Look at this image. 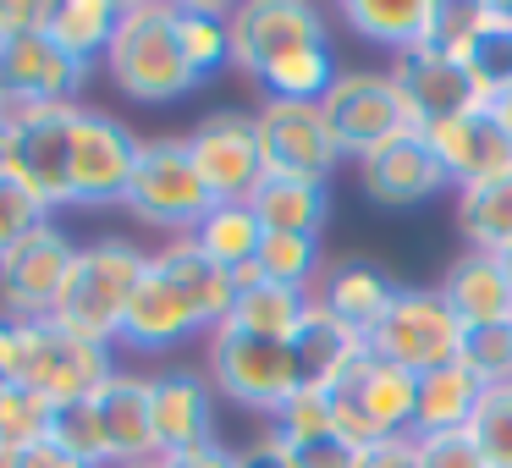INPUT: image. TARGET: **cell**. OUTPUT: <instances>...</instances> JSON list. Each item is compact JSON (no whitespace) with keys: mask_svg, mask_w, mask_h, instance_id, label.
Segmentation results:
<instances>
[{"mask_svg":"<svg viewBox=\"0 0 512 468\" xmlns=\"http://www.w3.org/2000/svg\"><path fill=\"white\" fill-rule=\"evenodd\" d=\"M50 419L56 402H45L39 391L0 380V446H39L50 441Z\"/></svg>","mask_w":512,"mask_h":468,"instance_id":"cell-34","label":"cell"},{"mask_svg":"<svg viewBox=\"0 0 512 468\" xmlns=\"http://www.w3.org/2000/svg\"><path fill=\"white\" fill-rule=\"evenodd\" d=\"M419 133L430 138V149H435V160H441L452 193L457 188H474V182H490V177H501V171H512V138L490 122L485 105H479V111L452 116V122L419 127Z\"/></svg>","mask_w":512,"mask_h":468,"instance_id":"cell-18","label":"cell"},{"mask_svg":"<svg viewBox=\"0 0 512 468\" xmlns=\"http://www.w3.org/2000/svg\"><path fill=\"white\" fill-rule=\"evenodd\" d=\"M485 111H490V122H496L501 133L512 138V83H507V89H496V94H490V100H485Z\"/></svg>","mask_w":512,"mask_h":468,"instance_id":"cell-45","label":"cell"},{"mask_svg":"<svg viewBox=\"0 0 512 468\" xmlns=\"http://www.w3.org/2000/svg\"><path fill=\"white\" fill-rule=\"evenodd\" d=\"M0 468H39L34 446H0Z\"/></svg>","mask_w":512,"mask_h":468,"instance_id":"cell-47","label":"cell"},{"mask_svg":"<svg viewBox=\"0 0 512 468\" xmlns=\"http://www.w3.org/2000/svg\"><path fill=\"white\" fill-rule=\"evenodd\" d=\"M193 336H210L199 320V309H193L188 298H182V287L166 276V270L149 259L144 281H138L133 303H127V320H122V336H116V347H127V353H171V347L193 342Z\"/></svg>","mask_w":512,"mask_h":468,"instance_id":"cell-17","label":"cell"},{"mask_svg":"<svg viewBox=\"0 0 512 468\" xmlns=\"http://www.w3.org/2000/svg\"><path fill=\"white\" fill-rule=\"evenodd\" d=\"M435 287H441V298L452 303V314L468 331H479V325H512V281L496 254L463 248Z\"/></svg>","mask_w":512,"mask_h":468,"instance_id":"cell-24","label":"cell"},{"mask_svg":"<svg viewBox=\"0 0 512 468\" xmlns=\"http://www.w3.org/2000/svg\"><path fill=\"white\" fill-rule=\"evenodd\" d=\"M193 243H199L204 259H215L221 270H248L259 254V243H265V226H259V215L248 210V204H215L210 215L199 221V232H193Z\"/></svg>","mask_w":512,"mask_h":468,"instance_id":"cell-32","label":"cell"},{"mask_svg":"<svg viewBox=\"0 0 512 468\" xmlns=\"http://www.w3.org/2000/svg\"><path fill=\"white\" fill-rule=\"evenodd\" d=\"M122 23V0H56L50 6V39L83 67H100Z\"/></svg>","mask_w":512,"mask_h":468,"instance_id":"cell-31","label":"cell"},{"mask_svg":"<svg viewBox=\"0 0 512 468\" xmlns=\"http://www.w3.org/2000/svg\"><path fill=\"white\" fill-rule=\"evenodd\" d=\"M122 210L133 215L138 226L149 232H166V237H193L199 221L215 210L210 188H204L199 166H193V149L188 138L177 133H160L138 144V166L133 182L122 193Z\"/></svg>","mask_w":512,"mask_h":468,"instance_id":"cell-4","label":"cell"},{"mask_svg":"<svg viewBox=\"0 0 512 468\" xmlns=\"http://www.w3.org/2000/svg\"><path fill=\"white\" fill-rule=\"evenodd\" d=\"M468 435H474V446L485 452L490 468H512V386H490L485 391Z\"/></svg>","mask_w":512,"mask_h":468,"instance_id":"cell-38","label":"cell"},{"mask_svg":"<svg viewBox=\"0 0 512 468\" xmlns=\"http://www.w3.org/2000/svg\"><path fill=\"white\" fill-rule=\"evenodd\" d=\"M463 336L468 325L452 314L441 287H402L380 331L369 336V353L402 364L408 375H430V369H446L463 358Z\"/></svg>","mask_w":512,"mask_h":468,"instance_id":"cell-7","label":"cell"},{"mask_svg":"<svg viewBox=\"0 0 512 468\" xmlns=\"http://www.w3.org/2000/svg\"><path fill=\"white\" fill-rule=\"evenodd\" d=\"M94 419L105 435V457L116 463H149L160 457L155 446V402H149V375L138 369H116L100 391H94Z\"/></svg>","mask_w":512,"mask_h":468,"instance_id":"cell-20","label":"cell"},{"mask_svg":"<svg viewBox=\"0 0 512 468\" xmlns=\"http://www.w3.org/2000/svg\"><path fill=\"white\" fill-rule=\"evenodd\" d=\"M237 468H292V463H287V452H281V446L270 441V430H265V435H254L248 446H237Z\"/></svg>","mask_w":512,"mask_h":468,"instance_id":"cell-44","label":"cell"},{"mask_svg":"<svg viewBox=\"0 0 512 468\" xmlns=\"http://www.w3.org/2000/svg\"><path fill=\"white\" fill-rule=\"evenodd\" d=\"M314 309V292H298V287H276V281H254V287L237 292L232 303V331L243 336H259V342H298L303 320Z\"/></svg>","mask_w":512,"mask_h":468,"instance_id":"cell-25","label":"cell"},{"mask_svg":"<svg viewBox=\"0 0 512 468\" xmlns=\"http://www.w3.org/2000/svg\"><path fill=\"white\" fill-rule=\"evenodd\" d=\"M358 468H413V435H391L358 452Z\"/></svg>","mask_w":512,"mask_h":468,"instance_id":"cell-43","label":"cell"},{"mask_svg":"<svg viewBox=\"0 0 512 468\" xmlns=\"http://www.w3.org/2000/svg\"><path fill=\"white\" fill-rule=\"evenodd\" d=\"M248 210L259 215L265 232H292V237H320L325 215H331V193L325 182H303V177H265L259 193L248 199Z\"/></svg>","mask_w":512,"mask_h":468,"instance_id":"cell-27","label":"cell"},{"mask_svg":"<svg viewBox=\"0 0 512 468\" xmlns=\"http://www.w3.org/2000/svg\"><path fill=\"white\" fill-rule=\"evenodd\" d=\"M331 45V23L309 0H248L232 6V67L265 83L281 61Z\"/></svg>","mask_w":512,"mask_h":468,"instance_id":"cell-8","label":"cell"},{"mask_svg":"<svg viewBox=\"0 0 512 468\" xmlns=\"http://www.w3.org/2000/svg\"><path fill=\"white\" fill-rule=\"evenodd\" d=\"M116 369V347H100L56 320H17V386L39 391L56 408L94 397Z\"/></svg>","mask_w":512,"mask_h":468,"instance_id":"cell-5","label":"cell"},{"mask_svg":"<svg viewBox=\"0 0 512 468\" xmlns=\"http://www.w3.org/2000/svg\"><path fill=\"white\" fill-rule=\"evenodd\" d=\"M138 144L144 138L122 116L78 105V116H72V166H67L72 204H83V210L122 204L127 182H133V166H138Z\"/></svg>","mask_w":512,"mask_h":468,"instance_id":"cell-12","label":"cell"},{"mask_svg":"<svg viewBox=\"0 0 512 468\" xmlns=\"http://www.w3.org/2000/svg\"><path fill=\"white\" fill-rule=\"evenodd\" d=\"M39 221H50V204L39 199V193L28 188L23 177L0 171V259L12 254V248L23 243V237L34 232Z\"/></svg>","mask_w":512,"mask_h":468,"instance_id":"cell-37","label":"cell"},{"mask_svg":"<svg viewBox=\"0 0 512 468\" xmlns=\"http://www.w3.org/2000/svg\"><path fill=\"white\" fill-rule=\"evenodd\" d=\"M446 0H342V23L364 45H380L391 56H408L419 45L441 39Z\"/></svg>","mask_w":512,"mask_h":468,"instance_id":"cell-22","label":"cell"},{"mask_svg":"<svg viewBox=\"0 0 512 468\" xmlns=\"http://www.w3.org/2000/svg\"><path fill=\"white\" fill-rule=\"evenodd\" d=\"M116 468H160V457H149V463H116Z\"/></svg>","mask_w":512,"mask_h":468,"instance_id":"cell-48","label":"cell"},{"mask_svg":"<svg viewBox=\"0 0 512 468\" xmlns=\"http://www.w3.org/2000/svg\"><path fill=\"white\" fill-rule=\"evenodd\" d=\"M298 358H303V375H309V386H336V380L347 375V369L358 364V358L369 353V342L353 331V325H342L331 309H320L314 303L309 320H303L298 331Z\"/></svg>","mask_w":512,"mask_h":468,"instance_id":"cell-28","label":"cell"},{"mask_svg":"<svg viewBox=\"0 0 512 468\" xmlns=\"http://www.w3.org/2000/svg\"><path fill=\"white\" fill-rule=\"evenodd\" d=\"M105 78L133 105H177L199 89L177 45V0H122V23L105 50Z\"/></svg>","mask_w":512,"mask_h":468,"instance_id":"cell-1","label":"cell"},{"mask_svg":"<svg viewBox=\"0 0 512 468\" xmlns=\"http://www.w3.org/2000/svg\"><path fill=\"white\" fill-rule=\"evenodd\" d=\"M204 380L215 386V397H226L232 408L254 413V419H276L303 386V358L287 342H259L232 325L204 336Z\"/></svg>","mask_w":512,"mask_h":468,"instance_id":"cell-3","label":"cell"},{"mask_svg":"<svg viewBox=\"0 0 512 468\" xmlns=\"http://www.w3.org/2000/svg\"><path fill=\"white\" fill-rule=\"evenodd\" d=\"M177 45L199 83H210L221 67H232V6L177 0Z\"/></svg>","mask_w":512,"mask_h":468,"instance_id":"cell-30","label":"cell"},{"mask_svg":"<svg viewBox=\"0 0 512 468\" xmlns=\"http://www.w3.org/2000/svg\"><path fill=\"white\" fill-rule=\"evenodd\" d=\"M89 67L78 56L50 39V28L34 34H6L0 45V122L23 127L39 111H56V105H78Z\"/></svg>","mask_w":512,"mask_h":468,"instance_id":"cell-6","label":"cell"},{"mask_svg":"<svg viewBox=\"0 0 512 468\" xmlns=\"http://www.w3.org/2000/svg\"><path fill=\"white\" fill-rule=\"evenodd\" d=\"M320 111H325V122H331V133H336V144H342L347 160H364L369 149H380L386 138H397L413 127L391 72H380V67L336 72V83L325 89Z\"/></svg>","mask_w":512,"mask_h":468,"instance_id":"cell-11","label":"cell"},{"mask_svg":"<svg viewBox=\"0 0 512 468\" xmlns=\"http://www.w3.org/2000/svg\"><path fill=\"white\" fill-rule=\"evenodd\" d=\"M413 468H490L485 452L474 446V435H413Z\"/></svg>","mask_w":512,"mask_h":468,"instance_id":"cell-40","label":"cell"},{"mask_svg":"<svg viewBox=\"0 0 512 468\" xmlns=\"http://www.w3.org/2000/svg\"><path fill=\"white\" fill-rule=\"evenodd\" d=\"M276 441V435H270ZM281 446V441H276ZM292 468H358V446H347L342 435H314V441H292L281 446Z\"/></svg>","mask_w":512,"mask_h":468,"instance_id":"cell-41","label":"cell"},{"mask_svg":"<svg viewBox=\"0 0 512 468\" xmlns=\"http://www.w3.org/2000/svg\"><path fill=\"white\" fill-rule=\"evenodd\" d=\"M50 441H56L61 452H72L78 463H89V468H111V457H105V435H100V419H94L89 397L56 408V419H50Z\"/></svg>","mask_w":512,"mask_h":468,"instance_id":"cell-36","label":"cell"},{"mask_svg":"<svg viewBox=\"0 0 512 468\" xmlns=\"http://www.w3.org/2000/svg\"><path fill=\"white\" fill-rule=\"evenodd\" d=\"M0 45H6V12H0Z\"/></svg>","mask_w":512,"mask_h":468,"instance_id":"cell-50","label":"cell"},{"mask_svg":"<svg viewBox=\"0 0 512 468\" xmlns=\"http://www.w3.org/2000/svg\"><path fill=\"white\" fill-rule=\"evenodd\" d=\"M34 457H39V468H89V463H78L72 452H61L56 441H39V446H34Z\"/></svg>","mask_w":512,"mask_h":468,"instance_id":"cell-46","label":"cell"},{"mask_svg":"<svg viewBox=\"0 0 512 468\" xmlns=\"http://www.w3.org/2000/svg\"><path fill=\"white\" fill-rule=\"evenodd\" d=\"M270 435H276L281 446L314 441V435H336L331 430V391H325V386H303L298 397L270 419Z\"/></svg>","mask_w":512,"mask_h":468,"instance_id":"cell-39","label":"cell"},{"mask_svg":"<svg viewBox=\"0 0 512 468\" xmlns=\"http://www.w3.org/2000/svg\"><path fill=\"white\" fill-rule=\"evenodd\" d=\"M358 166V188H364L369 204H380V210H413V204H430L441 199L452 182H446L441 160H435L430 138L419 133V127H408V133L386 138L380 149H369L364 160H353Z\"/></svg>","mask_w":512,"mask_h":468,"instance_id":"cell-14","label":"cell"},{"mask_svg":"<svg viewBox=\"0 0 512 468\" xmlns=\"http://www.w3.org/2000/svg\"><path fill=\"white\" fill-rule=\"evenodd\" d=\"M160 468H237V446H226V441H204V446H188V452L160 457Z\"/></svg>","mask_w":512,"mask_h":468,"instance_id":"cell-42","label":"cell"},{"mask_svg":"<svg viewBox=\"0 0 512 468\" xmlns=\"http://www.w3.org/2000/svg\"><path fill=\"white\" fill-rule=\"evenodd\" d=\"M254 127H259V149H265L270 177L325 182L347 160L336 133H331V122H325V111L314 100H259Z\"/></svg>","mask_w":512,"mask_h":468,"instance_id":"cell-13","label":"cell"},{"mask_svg":"<svg viewBox=\"0 0 512 468\" xmlns=\"http://www.w3.org/2000/svg\"><path fill=\"white\" fill-rule=\"evenodd\" d=\"M78 248L83 243H72V232L56 215L39 221L12 254L0 259V314L6 320H50L72 265H78Z\"/></svg>","mask_w":512,"mask_h":468,"instance_id":"cell-9","label":"cell"},{"mask_svg":"<svg viewBox=\"0 0 512 468\" xmlns=\"http://www.w3.org/2000/svg\"><path fill=\"white\" fill-rule=\"evenodd\" d=\"M144 270H149V248L127 243V237H94V243L78 248V265H72L50 320L78 331V336H89V342H100V347H116L127 303H133Z\"/></svg>","mask_w":512,"mask_h":468,"instance_id":"cell-2","label":"cell"},{"mask_svg":"<svg viewBox=\"0 0 512 468\" xmlns=\"http://www.w3.org/2000/svg\"><path fill=\"white\" fill-rule=\"evenodd\" d=\"M457 232L479 254H507L512 248V171L474 188H457Z\"/></svg>","mask_w":512,"mask_h":468,"instance_id":"cell-29","label":"cell"},{"mask_svg":"<svg viewBox=\"0 0 512 468\" xmlns=\"http://www.w3.org/2000/svg\"><path fill=\"white\" fill-rule=\"evenodd\" d=\"M188 149L215 204H248L259 193V182L270 177L254 111H232V105L226 111H204L188 133Z\"/></svg>","mask_w":512,"mask_h":468,"instance_id":"cell-10","label":"cell"},{"mask_svg":"<svg viewBox=\"0 0 512 468\" xmlns=\"http://www.w3.org/2000/svg\"><path fill=\"white\" fill-rule=\"evenodd\" d=\"M501 270H507V281H512V248H507V254H501Z\"/></svg>","mask_w":512,"mask_h":468,"instance_id":"cell-49","label":"cell"},{"mask_svg":"<svg viewBox=\"0 0 512 468\" xmlns=\"http://www.w3.org/2000/svg\"><path fill=\"white\" fill-rule=\"evenodd\" d=\"M386 72H391V83H397L402 105H408L413 127L452 122V116L479 111V105H485V94H479L474 78H468V67H457L441 45L408 50V56H397Z\"/></svg>","mask_w":512,"mask_h":468,"instance_id":"cell-15","label":"cell"},{"mask_svg":"<svg viewBox=\"0 0 512 468\" xmlns=\"http://www.w3.org/2000/svg\"><path fill=\"white\" fill-rule=\"evenodd\" d=\"M72 116H78V105H56V111H39L34 122L12 127V133H17L12 177H23L28 188L50 204V215L72 204V182H67V166H72Z\"/></svg>","mask_w":512,"mask_h":468,"instance_id":"cell-19","label":"cell"},{"mask_svg":"<svg viewBox=\"0 0 512 468\" xmlns=\"http://www.w3.org/2000/svg\"><path fill=\"white\" fill-rule=\"evenodd\" d=\"M457 364L479 380V386H512V325H479L463 336V358Z\"/></svg>","mask_w":512,"mask_h":468,"instance_id":"cell-35","label":"cell"},{"mask_svg":"<svg viewBox=\"0 0 512 468\" xmlns=\"http://www.w3.org/2000/svg\"><path fill=\"white\" fill-rule=\"evenodd\" d=\"M325 391H336V397H342L347 408L364 419V430L375 435V441H391V435H413L419 375H408V369L391 364V358L364 353L342 380H336V386H325Z\"/></svg>","mask_w":512,"mask_h":468,"instance_id":"cell-16","label":"cell"},{"mask_svg":"<svg viewBox=\"0 0 512 468\" xmlns=\"http://www.w3.org/2000/svg\"><path fill=\"white\" fill-rule=\"evenodd\" d=\"M149 402H155L160 457L188 452V446H204V441H221V435H215V386L199 375V369L149 375Z\"/></svg>","mask_w":512,"mask_h":468,"instance_id":"cell-21","label":"cell"},{"mask_svg":"<svg viewBox=\"0 0 512 468\" xmlns=\"http://www.w3.org/2000/svg\"><path fill=\"white\" fill-rule=\"evenodd\" d=\"M259 281H276V287H298L309 292L314 281L325 276V254H320V237H292V232H265L254 254Z\"/></svg>","mask_w":512,"mask_h":468,"instance_id":"cell-33","label":"cell"},{"mask_svg":"<svg viewBox=\"0 0 512 468\" xmlns=\"http://www.w3.org/2000/svg\"><path fill=\"white\" fill-rule=\"evenodd\" d=\"M402 281H391L380 265H369V259H342V265H325L320 287H314V303L320 309H331L342 325H353L358 336H375L380 320L391 314V303H397Z\"/></svg>","mask_w":512,"mask_h":468,"instance_id":"cell-23","label":"cell"},{"mask_svg":"<svg viewBox=\"0 0 512 468\" xmlns=\"http://www.w3.org/2000/svg\"><path fill=\"white\" fill-rule=\"evenodd\" d=\"M485 386L468 375L463 364H446L419 375V408H413V435H457L474 424Z\"/></svg>","mask_w":512,"mask_h":468,"instance_id":"cell-26","label":"cell"}]
</instances>
